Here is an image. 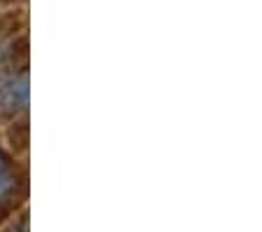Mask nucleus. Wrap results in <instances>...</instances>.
Wrapping results in <instances>:
<instances>
[{
    "instance_id": "obj_1",
    "label": "nucleus",
    "mask_w": 262,
    "mask_h": 232,
    "mask_svg": "<svg viewBox=\"0 0 262 232\" xmlns=\"http://www.w3.org/2000/svg\"><path fill=\"white\" fill-rule=\"evenodd\" d=\"M0 166H3V164H0Z\"/></svg>"
}]
</instances>
